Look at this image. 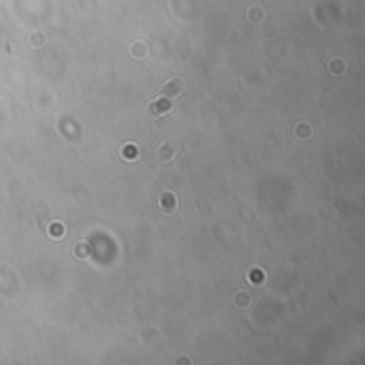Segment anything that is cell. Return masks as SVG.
Listing matches in <instances>:
<instances>
[{"label":"cell","instance_id":"obj_1","mask_svg":"<svg viewBox=\"0 0 365 365\" xmlns=\"http://www.w3.org/2000/svg\"><path fill=\"white\" fill-rule=\"evenodd\" d=\"M152 111H154V113H158V111L165 113V111H169V103H156V105L152 107Z\"/></svg>","mask_w":365,"mask_h":365}]
</instances>
